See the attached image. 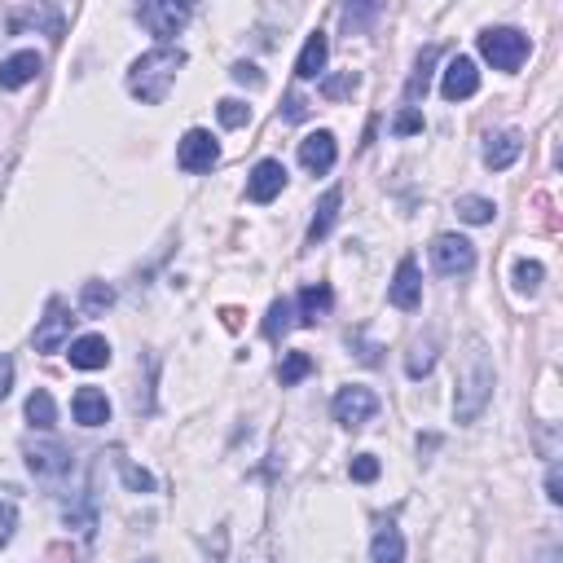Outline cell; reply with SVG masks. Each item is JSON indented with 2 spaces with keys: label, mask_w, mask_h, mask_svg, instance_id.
I'll list each match as a JSON object with an SVG mask.
<instances>
[{
  "label": "cell",
  "mask_w": 563,
  "mask_h": 563,
  "mask_svg": "<svg viewBox=\"0 0 563 563\" xmlns=\"http://www.w3.org/2000/svg\"><path fill=\"white\" fill-rule=\"evenodd\" d=\"M137 18H141V27H150V36L172 40L176 31L190 22V5H172V0H146V5H137Z\"/></svg>",
  "instance_id": "obj_7"
},
{
  "label": "cell",
  "mask_w": 563,
  "mask_h": 563,
  "mask_svg": "<svg viewBox=\"0 0 563 563\" xmlns=\"http://www.w3.org/2000/svg\"><path fill=\"white\" fill-rule=\"evenodd\" d=\"M22 454H27V467L36 471V476H44V480H58V476H66V471H71V449L58 445V440H40V445H27Z\"/></svg>",
  "instance_id": "obj_10"
},
{
  "label": "cell",
  "mask_w": 563,
  "mask_h": 563,
  "mask_svg": "<svg viewBox=\"0 0 563 563\" xmlns=\"http://www.w3.org/2000/svg\"><path fill=\"white\" fill-rule=\"evenodd\" d=\"M9 388H14V361L0 357V401L9 396Z\"/></svg>",
  "instance_id": "obj_40"
},
{
  "label": "cell",
  "mask_w": 563,
  "mask_h": 563,
  "mask_svg": "<svg viewBox=\"0 0 563 563\" xmlns=\"http://www.w3.org/2000/svg\"><path fill=\"white\" fill-rule=\"evenodd\" d=\"M53 418H58V405H53V396L44 392V388H36V392L27 396V423L36 427V432H49Z\"/></svg>",
  "instance_id": "obj_23"
},
{
  "label": "cell",
  "mask_w": 563,
  "mask_h": 563,
  "mask_svg": "<svg viewBox=\"0 0 563 563\" xmlns=\"http://www.w3.org/2000/svg\"><path fill=\"white\" fill-rule=\"evenodd\" d=\"M542 278H546V269L537 260H520V264H515V291H520V295H537V291H542Z\"/></svg>",
  "instance_id": "obj_29"
},
{
  "label": "cell",
  "mask_w": 563,
  "mask_h": 563,
  "mask_svg": "<svg viewBox=\"0 0 563 563\" xmlns=\"http://www.w3.org/2000/svg\"><path fill=\"white\" fill-rule=\"evenodd\" d=\"M27 22H31V27H36V22H44V27H49V36H53V40L62 36V14H58V9H18V14L9 18V31L27 27Z\"/></svg>",
  "instance_id": "obj_25"
},
{
  "label": "cell",
  "mask_w": 563,
  "mask_h": 563,
  "mask_svg": "<svg viewBox=\"0 0 563 563\" xmlns=\"http://www.w3.org/2000/svg\"><path fill=\"white\" fill-rule=\"evenodd\" d=\"M14 528H18V506L9 498H0V546L14 537Z\"/></svg>",
  "instance_id": "obj_36"
},
{
  "label": "cell",
  "mask_w": 563,
  "mask_h": 563,
  "mask_svg": "<svg viewBox=\"0 0 563 563\" xmlns=\"http://www.w3.org/2000/svg\"><path fill=\"white\" fill-rule=\"evenodd\" d=\"M216 163H220V146H216L212 132H207V128H190V132H185L181 146H176V168L198 176V172H212Z\"/></svg>",
  "instance_id": "obj_4"
},
{
  "label": "cell",
  "mask_w": 563,
  "mask_h": 563,
  "mask_svg": "<svg viewBox=\"0 0 563 563\" xmlns=\"http://www.w3.org/2000/svg\"><path fill=\"white\" fill-rule=\"evenodd\" d=\"M436 62H440V49L436 44H427L423 53H418V62H414V75L405 80V102H410V110L427 97V88H432V71H436Z\"/></svg>",
  "instance_id": "obj_19"
},
{
  "label": "cell",
  "mask_w": 563,
  "mask_h": 563,
  "mask_svg": "<svg viewBox=\"0 0 563 563\" xmlns=\"http://www.w3.org/2000/svg\"><path fill=\"white\" fill-rule=\"evenodd\" d=\"M229 75H234L238 84H251V88H260V84H264V75H260L251 62H234V66H229Z\"/></svg>",
  "instance_id": "obj_37"
},
{
  "label": "cell",
  "mask_w": 563,
  "mask_h": 563,
  "mask_svg": "<svg viewBox=\"0 0 563 563\" xmlns=\"http://www.w3.org/2000/svg\"><path fill=\"white\" fill-rule=\"evenodd\" d=\"M119 471H124V484H128V489H137V493H154V476H150V471L132 467L128 458H119Z\"/></svg>",
  "instance_id": "obj_34"
},
{
  "label": "cell",
  "mask_w": 563,
  "mask_h": 563,
  "mask_svg": "<svg viewBox=\"0 0 563 563\" xmlns=\"http://www.w3.org/2000/svg\"><path fill=\"white\" fill-rule=\"evenodd\" d=\"M330 308H335V291H330L326 282L304 286L300 300H295V322H300V326H317L322 317H330Z\"/></svg>",
  "instance_id": "obj_16"
},
{
  "label": "cell",
  "mask_w": 563,
  "mask_h": 563,
  "mask_svg": "<svg viewBox=\"0 0 563 563\" xmlns=\"http://www.w3.org/2000/svg\"><path fill=\"white\" fill-rule=\"evenodd\" d=\"M282 190H286V168L278 159H260L247 176V198L251 203H273Z\"/></svg>",
  "instance_id": "obj_12"
},
{
  "label": "cell",
  "mask_w": 563,
  "mask_h": 563,
  "mask_svg": "<svg viewBox=\"0 0 563 563\" xmlns=\"http://www.w3.org/2000/svg\"><path fill=\"white\" fill-rule=\"evenodd\" d=\"M326 58H330V40H326V31H313V36L304 40L300 58H295V75H300V80H313V75H322V71H326Z\"/></svg>",
  "instance_id": "obj_20"
},
{
  "label": "cell",
  "mask_w": 563,
  "mask_h": 563,
  "mask_svg": "<svg viewBox=\"0 0 563 563\" xmlns=\"http://www.w3.org/2000/svg\"><path fill=\"white\" fill-rule=\"evenodd\" d=\"M71 414H75V423H80V427H102V423H110V401H106V392L80 388V392H75V401H71Z\"/></svg>",
  "instance_id": "obj_17"
},
{
  "label": "cell",
  "mask_w": 563,
  "mask_h": 563,
  "mask_svg": "<svg viewBox=\"0 0 563 563\" xmlns=\"http://www.w3.org/2000/svg\"><path fill=\"white\" fill-rule=\"evenodd\" d=\"M308 374H313V357H308V352H286L282 366H278L282 388H295V383H304Z\"/></svg>",
  "instance_id": "obj_26"
},
{
  "label": "cell",
  "mask_w": 563,
  "mask_h": 563,
  "mask_svg": "<svg viewBox=\"0 0 563 563\" xmlns=\"http://www.w3.org/2000/svg\"><path fill=\"white\" fill-rule=\"evenodd\" d=\"M335 159H339V146H335V132H308V137L300 141V163L313 176H322V172H330L335 168Z\"/></svg>",
  "instance_id": "obj_14"
},
{
  "label": "cell",
  "mask_w": 563,
  "mask_h": 563,
  "mask_svg": "<svg viewBox=\"0 0 563 563\" xmlns=\"http://www.w3.org/2000/svg\"><path fill=\"white\" fill-rule=\"evenodd\" d=\"M330 414H335V423L339 427H361V423H370L374 414H379V396H374L370 388H339L335 392V401H330Z\"/></svg>",
  "instance_id": "obj_5"
},
{
  "label": "cell",
  "mask_w": 563,
  "mask_h": 563,
  "mask_svg": "<svg viewBox=\"0 0 563 563\" xmlns=\"http://www.w3.org/2000/svg\"><path fill=\"white\" fill-rule=\"evenodd\" d=\"M185 62L190 58H185L181 44H159V49L141 53V58L128 66V93L146 106H159L163 97L172 93V84H176V75H181Z\"/></svg>",
  "instance_id": "obj_1"
},
{
  "label": "cell",
  "mask_w": 563,
  "mask_h": 563,
  "mask_svg": "<svg viewBox=\"0 0 563 563\" xmlns=\"http://www.w3.org/2000/svg\"><path fill=\"white\" fill-rule=\"evenodd\" d=\"M432 264H436V273H445V278H462V273L476 269V247L458 234H440L432 242Z\"/></svg>",
  "instance_id": "obj_6"
},
{
  "label": "cell",
  "mask_w": 563,
  "mask_h": 563,
  "mask_svg": "<svg viewBox=\"0 0 563 563\" xmlns=\"http://www.w3.org/2000/svg\"><path fill=\"white\" fill-rule=\"evenodd\" d=\"M480 93V71H476V62L471 58H458L445 66V80H440V97L445 102H467V97H476Z\"/></svg>",
  "instance_id": "obj_9"
},
{
  "label": "cell",
  "mask_w": 563,
  "mask_h": 563,
  "mask_svg": "<svg viewBox=\"0 0 563 563\" xmlns=\"http://www.w3.org/2000/svg\"><path fill=\"white\" fill-rule=\"evenodd\" d=\"M388 300L401 308V313H414L418 304H423V278H418V260L405 256L401 264H396V278L388 286Z\"/></svg>",
  "instance_id": "obj_11"
},
{
  "label": "cell",
  "mask_w": 563,
  "mask_h": 563,
  "mask_svg": "<svg viewBox=\"0 0 563 563\" xmlns=\"http://www.w3.org/2000/svg\"><path fill=\"white\" fill-rule=\"evenodd\" d=\"M379 458H374V454H357V458H352L348 462V476L352 480H357V484H374V480H379Z\"/></svg>",
  "instance_id": "obj_32"
},
{
  "label": "cell",
  "mask_w": 563,
  "mask_h": 563,
  "mask_svg": "<svg viewBox=\"0 0 563 563\" xmlns=\"http://www.w3.org/2000/svg\"><path fill=\"white\" fill-rule=\"evenodd\" d=\"M339 207H344V190H326V198L317 203V212H313V225H308V247H317V242L335 229Z\"/></svg>",
  "instance_id": "obj_21"
},
{
  "label": "cell",
  "mask_w": 563,
  "mask_h": 563,
  "mask_svg": "<svg viewBox=\"0 0 563 563\" xmlns=\"http://www.w3.org/2000/svg\"><path fill=\"white\" fill-rule=\"evenodd\" d=\"M374 14H379V5H348L344 9V22H348V27H361V22H370Z\"/></svg>",
  "instance_id": "obj_38"
},
{
  "label": "cell",
  "mask_w": 563,
  "mask_h": 563,
  "mask_svg": "<svg viewBox=\"0 0 563 563\" xmlns=\"http://www.w3.org/2000/svg\"><path fill=\"white\" fill-rule=\"evenodd\" d=\"M291 304H286V300H273L269 304V317H264V339H282L286 335V330H291Z\"/></svg>",
  "instance_id": "obj_30"
},
{
  "label": "cell",
  "mask_w": 563,
  "mask_h": 563,
  "mask_svg": "<svg viewBox=\"0 0 563 563\" xmlns=\"http://www.w3.org/2000/svg\"><path fill=\"white\" fill-rule=\"evenodd\" d=\"M282 115H286V119H304V115H308V102L291 93V97H286V110H282Z\"/></svg>",
  "instance_id": "obj_41"
},
{
  "label": "cell",
  "mask_w": 563,
  "mask_h": 563,
  "mask_svg": "<svg viewBox=\"0 0 563 563\" xmlns=\"http://www.w3.org/2000/svg\"><path fill=\"white\" fill-rule=\"evenodd\" d=\"M71 308H66L58 295H53L49 300V308H44V322L36 326V339H31V344H36V352H58L62 344H71Z\"/></svg>",
  "instance_id": "obj_8"
},
{
  "label": "cell",
  "mask_w": 563,
  "mask_h": 563,
  "mask_svg": "<svg viewBox=\"0 0 563 563\" xmlns=\"http://www.w3.org/2000/svg\"><path fill=\"white\" fill-rule=\"evenodd\" d=\"M44 71V58L36 49H18V53H9L5 62H0V88L5 93H14V88H27L36 75Z\"/></svg>",
  "instance_id": "obj_13"
},
{
  "label": "cell",
  "mask_w": 563,
  "mask_h": 563,
  "mask_svg": "<svg viewBox=\"0 0 563 563\" xmlns=\"http://www.w3.org/2000/svg\"><path fill=\"white\" fill-rule=\"evenodd\" d=\"M357 84H361V75H357V71L326 75V80H322V97H326V102H344V97L357 93Z\"/></svg>",
  "instance_id": "obj_28"
},
{
  "label": "cell",
  "mask_w": 563,
  "mask_h": 563,
  "mask_svg": "<svg viewBox=\"0 0 563 563\" xmlns=\"http://www.w3.org/2000/svg\"><path fill=\"white\" fill-rule=\"evenodd\" d=\"M493 396V361H489V348L484 339H471L467 344V357H462V374H458V396H454V418L458 423H476L484 414Z\"/></svg>",
  "instance_id": "obj_2"
},
{
  "label": "cell",
  "mask_w": 563,
  "mask_h": 563,
  "mask_svg": "<svg viewBox=\"0 0 563 563\" xmlns=\"http://www.w3.org/2000/svg\"><path fill=\"white\" fill-rule=\"evenodd\" d=\"M220 322H225L229 330H238L242 326V308H220Z\"/></svg>",
  "instance_id": "obj_42"
},
{
  "label": "cell",
  "mask_w": 563,
  "mask_h": 563,
  "mask_svg": "<svg viewBox=\"0 0 563 563\" xmlns=\"http://www.w3.org/2000/svg\"><path fill=\"white\" fill-rule=\"evenodd\" d=\"M524 154V132L520 128H506V132H493L489 146H484V168L489 172H506L515 159Z\"/></svg>",
  "instance_id": "obj_15"
},
{
  "label": "cell",
  "mask_w": 563,
  "mask_h": 563,
  "mask_svg": "<svg viewBox=\"0 0 563 563\" xmlns=\"http://www.w3.org/2000/svg\"><path fill=\"white\" fill-rule=\"evenodd\" d=\"M110 304H115V286H106V282H84V291H80V308H84L88 317L106 313Z\"/></svg>",
  "instance_id": "obj_27"
},
{
  "label": "cell",
  "mask_w": 563,
  "mask_h": 563,
  "mask_svg": "<svg viewBox=\"0 0 563 563\" xmlns=\"http://www.w3.org/2000/svg\"><path fill=\"white\" fill-rule=\"evenodd\" d=\"M71 366L75 370H102V366H110V344L102 335H80V339H71Z\"/></svg>",
  "instance_id": "obj_18"
},
{
  "label": "cell",
  "mask_w": 563,
  "mask_h": 563,
  "mask_svg": "<svg viewBox=\"0 0 563 563\" xmlns=\"http://www.w3.org/2000/svg\"><path fill=\"white\" fill-rule=\"evenodd\" d=\"M370 559H374V563H405V537H401V528L383 524L379 533H374Z\"/></svg>",
  "instance_id": "obj_22"
},
{
  "label": "cell",
  "mask_w": 563,
  "mask_h": 563,
  "mask_svg": "<svg viewBox=\"0 0 563 563\" xmlns=\"http://www.w3.org/2000/svg\"><path fill=\"white\" fill-rule=\"evenodd\" d=\"M480 53L484 62H493V71H520L528 58V36L515 27H489L480 31Z\"/></svg>",
  "instance_id": "obj_3"
},
{
  "label": "cell",
  "mask_w": 563,
  "mask_h": 563,
  "mask_svg": "<svg viewBox=\"0 0 563 563\" xmlns=\"http://www.w3.org/2000/svg\"><path fill=\"white\" fill-rule=\"evenodd\" d=\"M432 366H436V344H427V348H414L410 352L405 374H410V379H423V374H432Z\"/></svg>",
  "instance_id": "obj_33"
},
{
  "label": "cell",
  "mask_w": 563,
  "mask_h": 563,
  "mask_svg": "<svg viewBox=\"0 0 563 563\" xmlns=\"http://www.w3.org/2000/svg\"><path fill=\"white\" fill-rule=\"evenodd\" d=\"M458 216L467 220V225H493V216H498V207H493V198L462 194V198H458Z\"/></svg>",
  "instance_id": "obj_24"
},
{
  "label": "cell",
  "mask_w": 563,
  "mask_h": 563,
  "mask_svg": "<svg viewBox=\"0 0 563 563\" xmlns=\"http://www.w3.org/2000/svg\"><path fill=\"white\" fill-rule=\"evenodd\" d=\"M546 498L550 502H563V480H559V462H550V471H546Z\"/></svg>",
  "instance_id": "obj_39"
},
{
  "label": "cell",
  "mask_w": 563,
  "mask_h": 563,
  "mask_svg": "<svg viewBox=\"0 0 563 563\" xmlns=\"http://www.w3.org/2000/svg\"><path fill=\"white\" fill-rule=\"evenodd\" d=\"M216 115L225 128H247L251 124V106L238 102V97H225V102H216Z\"/></svg>",
  "instance_id": "obj_31"
},
{
  "label": "cell",
  "mask_w": 563,
  "mask_h": 563,
  "mask_svg": "<svg viewBox=\"0 0 563 563\" xmlns=\"http://www.w3.org/2000/svg\"><path fill=\"white\" fill-rule=\"evenodd\" d=\"M392 132H396V137H414V132H423V115H418V110H410V106H405L401 115L392 119Z\"/></svg>",
  "instance_id": "obj_35"
}]
</instances>
